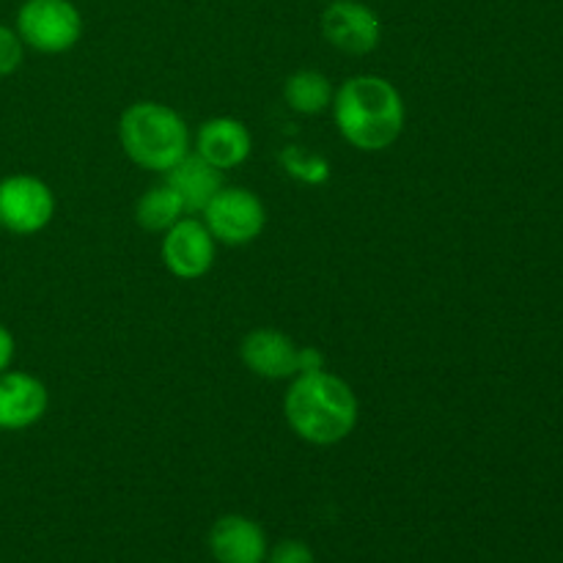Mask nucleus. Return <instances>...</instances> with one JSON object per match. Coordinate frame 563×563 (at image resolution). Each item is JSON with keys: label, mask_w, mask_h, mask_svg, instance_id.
I'll list each match as a JSON object with an SVG mask.
<instances>
[{"label": "nucleus", "mask_w": 563, "mask_h": 563, "mask_svg": "<svg viewBox=\"0 0 563 563\" xmlns=\"http://www.w3.org/2000/svg\"><path fill=\"white\" fill-rule=\"evenodd\" d=\"M267 563H317L313 550L300 539H284L275 548H269Z\"/></svg>", "instance_id": "18"}, {"label": "nucleus", "mask_w": 563, "mask_h": 563, "mask_svg": "<svg viewBox=\"0 0 563 563\" xmlns=\"http://www.w3.org/2000/svg\"><path fill=\"white\" fill-rule=\"evenodd\" d=\"M192 146H196L198 157H203L218 170H234L251 157L253 135L245 121L231 119V115H214L198 126Z\"/></svg>", "instance_id": "11"}, {"label": "nucleus", "mask_w": 563, "mask_h": 563, "mask_svg": "<svg viewBox=\"0 0 563 563\" xmlns=\"http://www.w3.org/2000/svg\"><path fill=\"white\" fill-rule=\"evenodd\" d=\"M49 407V390L36 374L9 368L0 374V432L36 427Z\"/></svg>", "instance_id": "9"}, {"label": "nucleus", "mask_w": 563, "mask_h": 563, "mask_svg": "<svg viewBox=\"0 0 563 563\" xmlns=\"http://www.w3.org/2000/svg\"><path fill=\"white\" fill-rule=\"evenodd\" d=\"M82 14L71 0H22L14 31L27 49L64 55L82 38Z\"/></svg>", "instance_id": "4"}, {"label": "nucleus", "mask_w": 563, "mask_h": 563, "mask_svg": "<svg viewBox=\"0 0 563 563\" xmlns=\"http://www.w3.org/2000/svg\"><path fill=\"white\" fill-rule=\"evenodd\" d=\"M280 165L291 179L302 181V185H324L330 179V163L319 154L308 152L300 146H286L280 152Z\"/></svg>", "instance_id": "16"}, {"label": "nucleus", "mask_w": 563, "mask_h": 563, "mask_svg": "<svg viewBox=\"0 0 563 563\" xmlns=\"http://www.w3.org/2000/svg\"><path fill=\"white\" fill-rule=\"evenodd\" d=\"M25 60V44L11 25L0 22V77L14 75Z\"/></svg>", "instance_id": "17"}, {"label": "nucleus", "mask_w": 563, "mask_h": 563, "mask_svg": "<svg viewBox=\"0 0 563 563\" xmlns=\"http://www.w3.org/2000/svg\"><path fill=\"white\" fill-rule=\"evenodd\" d=\"M324 368V355L317 346H300V372L297 374H311L322 372Z\"/></svg>", "instance_id": "20"}, {"label": "nucleus", "mask_w": 563, "mask_h": 563, "mask_svg": "<svg viewBox=\"0 0 563 563\" xmlns=\"http://www.w3.org/2000/svg\"><path fill=\"white\" fill-rule=\"evenodd\" d=\"M240 357L262 379H295L300 372V346L275 328H256L242 339Z\"/></svg>", "instance_id": "10"}, {"label": "nucleus", "mask_w": 563, "mask_h": 563, "mask_svg": "<svg viewBox=\"0 0 563 563\" xmlns=\"http://www.w3.org/2000/svg\"><path fill=\"white\" fill-rule=\"evenodd\" d=\"M339 135L357 152L377 154L394 146L407 124V104L399 88L379 75H355L333 93Z\"/></svg>", "instance_id": "1"}, {"label": "nucleus", "mask_w": 563, "mask_h": 563, "mask_svg": "<svg viewBox=\"0 0 563 563\" xmlns=\"http://www.w3.org/2000/svg\"><path fill=\"white\" fill-rule=\"evenodd\" d=\"M284 416L291 432L308 445H339L355 432L361 418V401L355 390L339 374L311 372L297 374L284 396Z\"/></svg>", "instance_id": "2"}, {"label": "nucleus", "mask_w": 563, "mask_h": 563, "mask_svg": "<svg viewBox=\"0 0 563 563\" xmlns=\"http://www.w3.org/2000/svg\"><path fill=\"white\" fill-rule=\"evenodd\" d=\"M319 27L324 42L346 55H368L383 42V20L361 0H330Z\"/></svg>", "instance_id": "7"}, {"label": "nucleus", "mask_w": 563, "mask_h": 563, "mask_svg": "<svg viewBox=\"0 0 563 563\" xmlns=\"http://www.w3.org/2000/svg\"><path fill=\"white\" fill-rule=\"evenodd\" d=\"M119 143L126 157L143 170L165 174L192 152L187 121L170 104L132 102L119 119Z\"/></svg>", "instance_id": "3"}, {"label": "nucleus", "mask_w": 563, "mask_h": 563, "mask_svg": "<svg viewBox=\"0 0 563 563\" xmlns=\"http://www.w3.org/2000/svg\"><path fill=\"white\" fill-rule=\"evenodd\" d=\"M159 258L165 269L179 280H198L209 275L218 258V242L209 234L203 220L181 218L163 234Z\"/></svg>", "instance_id": "8"}, {"label": "nucleus", "mask_w": 563, "mask_h": 563, "mask_svg": "<svg viewBox=\"0 0 563 563\" xmlns=\"http://www.w3.org/2000/svg\"><path fill=\"white\" fill-rule=\"evenodd\" d=\"M58 209L53 187L33 174L0 179V229L14 236H33L47 229Z\"/></svg>", "instance_id": "6"}, {"label": "nucleus", "mask_w": 563, "mask_h": 563, "mask_svg": "<svg viewBox=\"0 0 563 563\" xmlns=\"http://www.w3.org/2000/svg\"><path fill=\"white\" fill-rule=\"evenodd\" d=\"M14 355H16L14 333H11V330L0 322V374L9 372L11 363H14Z\"/></svg>", "instance_id": "19"}, {"label": "nucleus", "mask_w": 563, "mask_h": 563, "mask_svg": "<svg viewBox=\"0 0 563 563\" xmlns=\"http://www.w3.org/2000/svg\"><path fill=\"white\" fill-rule=\"evenodd\" d=\"M203 225L218 245L242 247L256 242L267 229V207L247 187H225L201 212Z\"/></svg>", "instance_id": "5"}, {"label": "nucleus", "mask_w": 563, "mask_h": 563, "mask_svg": "<svg viewBox=\"0 0 563 563\" xmlns=\"http://www.w3.org/2000/svg\"><path fill=\"white\" fill-rule=\"evenodd\" d=\"M333 93V82L328 80V75H322L317 69H297L284 82L286 104H289V110H295L300 115H319L324 110H330Z\"/></svg>", "instance_id": "14"}, {"label": "nucleus", "mask_w": 563, "mask_h": 563, "mask_svg": "<svg viewBox=\"0 0 563 563\" xmlns=\"http://www.w3.org/2000/svg\"><path fill=\"white\" fill-rule=\"evenodd\" d=\"M324 3H330V0H324Z\"/></svg>", "instance_id": "21"}, {"label": "nucleus", "mask_w": 563, "mask_h": 563, "mask_svg": "<svg viewBox=\"0 0 563 563\" xmlns=\"http://www.w3.org/2000/svg\"><path fill=\"white\" fill-rule=\"evenodd\" d=\"M185 203H181L179 192L163 181V185H154L137 198L135 203V220L143 231H152V234H165L174 223H179L185 218Z\"/></svg>", "instance_id": "15"}, {"label": "nucleus", "mask_w": 563, "mask_h": 563, "mask_svg": "<svg viewBox=\"0 0 563 563\" xmlns=\"http://www.w3.org/2000/svg\"><path fill=\"white\" fill-rule=\"evenodd\" d=\"M209 553L218 563H264L269 542L264 528L245 515H223L209 531Z\"/></svg>", "instance_id": "12"}, {"label": "nucleus", "mask_w": 563, "mask_h": 563, "mask_svg": "<svg viewBox=\"0 0 563 563\" xmlns=\"http://www.w3.org/2000/svg\"><path fill=\"white\" fill-rule=\"evenodd\" d=\"M165 181L179 192L187 214H201L207 203L223 190V170L209 165L207 159L190 152L170 170H165Z\"/></svg>", "instance_id": "13"}]
</instances>
